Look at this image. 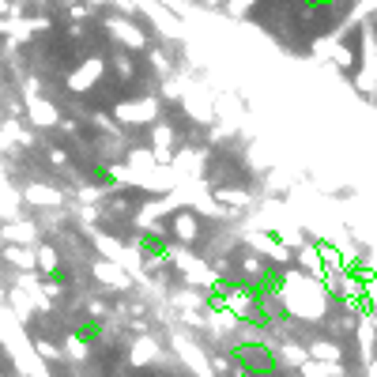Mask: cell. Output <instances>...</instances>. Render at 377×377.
Listing matches in <instances>:
<instances>
[{
	"label": "cell",
	"instance_id": "obj_8",
	"mask_svg": "<svg viewBox=\"0 0 377 377\" xmlns=\"http://www.w3.org/2000/svg\"><path fill=\"white\" fill-rule=\"evenodd\" d=\"M23 197H27L34 208H42V212H53V208H60V192L57 189H50L45 181H31L27 189H23Z\"/></svg>",
	"mask_w": 377,
	"mask_h": 377
},
{
	"label": "cell",
	"instance_id": "obj_1",
	"mask_svg": "<svg viewBox=\"0 0 377 377\" xmlns=\"http://www.w3.org/2000/svg\"><path fill=\"white\" fill-rule=\"evenodd\" d=\"M114 114L125 121V125H132V129L155 125V121H159V102H155L151 94H132V99H125V102L114 106Z\"/></svg>",
	"mask_w": 377,
	"mask_h": 377
},
{
	"label": "cell",
	"instance_id": "obj_3",
	"mask_svg": "<svg viewBox=\"0 0 377 377\" xmlns=\"http://www.w3.org/2000/svg\"><path fill=\"white\" fill-rule=\"evenodd\" d=\"M0 246H27L34 249L38 246V226L31 219H11V223L0 226Z\"/></svg>",
	"mask_w": 377,
	"mask_h": 377
},
{
	"label": "cell",
	"instance_id": "obj_7",
	"mask_svg": "<svg viewBox=\"0 0 377 377\" xmlns=\"http://www.w3.org/2000/svg\"><path fill=\"white\" fill-rule=\"evenodd\" d=\"M91 272H94V279H99L102 287H114V290H125L129 287V275H125V268H121L117 261H106L102 257V261H94Z\"/></svg>",
	"mask_w": 377,
	"mask_h": 377
},
{
	"label": "cell",
	"instance_id": "obj_5",
	"mask_svg": "<svg viewBox=\"0 0 377 377\" xmlns=\"http://www.w3.org/2000/svg\"><path fill=\"white\" fill-rule=\"evenodd\" d=\"M27 114L34 125L42 129H53V125H65V114H60V106L53 99H45V94H38V99H27Z\"/></svg>",
	"mask_w": 377,
	"mask_h": 377
},
{
	"label": "cell",
	"instance_id": "obj_4",
	"mask_svg": "<svg viewBox=\"0 0 377 377\" xmlns=\"http://www.w3.org/2000/svg\"><path fill=\"white\" fill-rule=\"evenodd\" d=\"M102 72H106V65H102V57H83L80 65H76V72L68 76V87L76 91V94H83V91H91L94 83L102 80Z\"/></svg>",
	"mask_w": 377,
	"mask_h": 377
},
{
	"label": "cell",
	"instance_id": "obj_6",
	"mask_svg": "<svg viewBox=\"0 0 377 377\" xmlns=\"http://www.w3.org/2000/svg\"><path fill=\"white\" fill-rule=\"evenodd\" d=\"M106 27H109V38L125 42L129 50H148V42H151L148 34H143V31H140V27H136V23H132V19H109Z\"/></svg>",
	"mask_w": 377,
	"mask_h": 377
},
{
	"label": "cell",
	"instance_id": "obj_9",
	"mask_svg": "<svg viewBox=\"0 0 377 377\" xmlns=\"http://www.w3.org/2000/svg\"><path fill=\"white\" fill-rule=\"evenodd\" d=\"M0 261L19 272H34V249H27V246H0Z\"/></svg>",
	"mask_w": 377,
	"mask_h": 377
},
{
	"label": "cell",
	"instance_id": "obj_2",
	"mask_svg": "<svg viewBox=\"0 0 377 377\" xmlns=\"http://www.w3.org/2000/svg\"><path fill=\"white\" fill-rule=\"evenodd\" d=\"M166 241H181V246H197L200 241V215L192 208H177L170 212L166 223Z\"/></svg>",
	"mask_w": 377,
	"mask_h": 377
}]
</instances>
